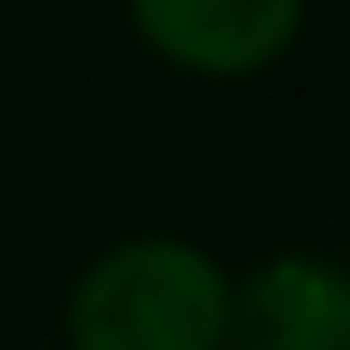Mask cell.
I'll use <instances>...</instances> for the list:
<instances>
[{"mask_svg": "<svg viewBox=\"0 0 350 350\" xmlns=\"http://www.w3.org/2000/svg\"><path fill=\"white\" fill-rule=\"evenodd\" d=\"M234 282L193 241H117L69 288V350H227Z\"/></svg>", "mask_w": 350, "mask_h": 350, "instance_id": "cell-1", "label": "cell"}, {"mask_svg": "<svg viewBox=\"0 0 350 350\" xmlns=\"http://www.w3.org/2000/svg\"><path fill=\"white\" fill-rule=\"evenodd\" d=\"M131 35L186 76H261L302 35V0H124Z\"/></svg>", "mask_w": 350, "mask_h": 350, "instance_id": "cell-2", "label": "cell"}, {"mask_svg": "<svg viewBox=\"0 0 350 350\" xmlns=\"http://www.w3.org/2000/svg\"><path fill=\"white\" fill-rule=\"evenodd\" d=\"M227 350H350V275L282 254L234 288Z\"/></svg>", "mask_w": 350, "mask_h": 350, "instance_id": "cell-3", "label": "cell"}]
</instances>
